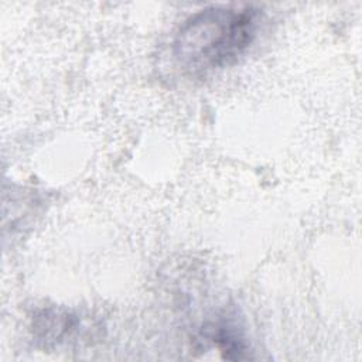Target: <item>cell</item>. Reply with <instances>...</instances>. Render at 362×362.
Returning a JSON list of instances; mask_svg holds the SVG:
<instances>
[{"instance_id": "cell-1", "label": "cell", "mask_w": 362, "mask_h": 362, "mask_svg": "<svg viewBox=\"0 0 362 362\" xmlns=\"http://www.w3.org/2000/svg\"><path fill=\"white\" fill-rule=\"evenodd\" d=\"M260 10L252 6H209L189 16L173 41L182 71L201 75L238 61L255 41Z\"/></svg>"}]
</instances>
